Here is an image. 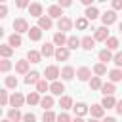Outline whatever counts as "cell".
Segmentation results:
<instances>
[{
  "instance_id": "50",
  "label": "cell",
  "mask_w": 122,
  "mask_h": 122,
  "mask_svg": "<svg viewBox=\"0 0 122 122\" xmlns=\"http://www.w3.org/2000/svg\"><path fill=\"white\" fill-rule=\"evenodd\" d=\"M6 13H8V8L2 4V6H0V17H6Z\"/></svg>"
},
{
  "instance_id": "38",
  "label": "cell",
  "mask_w": 122,
  "mask_h": 122,
  "mask_svg": "<svg viewBox=\"0 0 122 122\" xmlns=\"http://www.w3.org/2000/svg\"><path fill=\"white\" fill-rule=\"evenodd\" d=\"M4 84H6V88H17V78L15 76H6V80H4Z\"/></svg>"
},
{
  "instance_id": "9",
  "label": "cell",
  "mask_w": 122,
  "mask_h": 122,
  "mask_svg": "<svg viewBox=\"0 0 122 122\" xmlns=\"http://www.w3.org/2000/svg\"><path fill=\"white\" fill-rule=\"evenodd\" d=\"M71 27H72V21H71L69 17H61V19L57 21V29H59L61 32H65V30H71Z\"/></svg>"
},
{
  "instance_id": "2",
  "label": "cell",
  "mask_w": 122,
  "mask_h": 122,
  "mask_svg": "<svg viewBox=\"0 0 122 122\" xmlns=\"http://www.w3.org/2000/svg\"><path fill=\"white\" fill-rule=\"evenodd\" d=\"M101 21H103V27H109L116 21V11L114 10H107L103 15H101Z\"/></svg>"
},
{
  "instance_id": "37",
  "label": "cell",
  "mask_w": 122,
  "mask_h": 122,
  "mask_svg": "<svg viewBox=\"0 0 122 122\" xmlns=\"http://www.w3.org/2000/svg\"><path fill=\"white\" fill-rule=\"evenodd\" d=\"M57 120V116L51 112V111H44V114H42V122H55Z\"/></svg>"
},
{
  "instance_id": "24",
  "label": "cell",
  "mask_w": 122,
  "mask_h": 122,
  "mask_svg": "<svg viewBox=\"0 0 122 122\" xmlns=\"http://www.w3.org/2000/svg\"><path fill=\"white\" fill-rule=\"evenodd\" d=\"M59 107H61L63 111H67V109H72L74 105H72V99H71L69 95H63V97L59 99Z\"/></svg>"
},
{
  "instance_id": "15",
  "label": "cell",
  "mask_w": 122,
  "mask_h": 122,
  "mask_svg": "<svg viewBox=\"0 0 122 122\" xmlns=\"http://www.w3.org/2000/svg\"><path fill=\"white\" fill-rule=\"evenodd\" d=\"M29 38H30L32 42H38V40L42 38V29H40V27H30V30H29Z\"/></svg>"
},
{
  "instance_id": "19",
  "label": "cell",
  "mask_w": 122,
  "mask_h": 122,
  "mask_svg": "<svg viewBox=\"0 0 122 122\" xmlns=\"http://www.w3.org/2000/svg\"><path fill=\"white\" fill-rule=\"evenodd\" d=\"M90 112H92V116H93V118H97V120H99V118L103 116L105 109H103V107H101V103H99V105H92V107H90Z\"/></svg>"
},
{
  "instance_id": "52",
  "label": "cell",
  "mask_w": 122,
  "mask_h": 122,
  "mask_svg": "<svg viewBox=\"0 0 122 122\" xmlns=\"http://www.w3.org/2000/svg\"><path fill=\"white\" fill-rule=\"evenodd\" d=\"M103 122H116V118H112V116H107Z\"/></svg>"
},
{
  "instance_id": "12",
  "label": "cell",
  "mask_w": 122,
  "mask_h": 122,
  "mask_svg": "<svg viewBox=\"0 0 122 122\" xmlns=\"http://www.w3.org/2000/svg\"><path fill=\"white\" fill-rule=\"evenodd\" d=\"M67 40H69V38L65 36V32H55V34H53V44L59 46V48H65Z\"/></svg>"
},
{
  "instance_id": "28",
  "label": "cell",
  "mask_w": 122,
  "mask_h": 122,
  "mask_svg": "<svg viewBox=\"0 0 122 122\" xmlns=\"http://www.w3.org/2000/svg\"><path fill=\"white\" fill-rule=\"evenodd\" d=\"M111 59H114V57L111 55V50H107V48H105V50H101V51H99V61H101L103 65H105L107 61H111Z\"/></svg>"
},
{
  "instance_id": "5",
  "label": "cell",
  "mask_w": 122,
  "mask_h": 122,
  "mask_svg": "<svg viewBox=\"0 0 122 122\" xmlns=\"http://www.w3.org/2000/svg\"><path fill=\"white\" fill-rule=\"evenodd\" d=\"M93 38L99 40V42H107V40L111 38V36H109V29H107V27H99V29H95Z\"/></svg>"
},
{
  "instance_id": "6",
  "label": "cell",
  "mask_w": 122,
  "mask_h": 122,
  "mask_svg": "<svg viewBox=\"0 0 122 122\" xmlns=\"http://www.w3.org/2000/svg\"><path fill=\"white\" fill-rule=\"evenodd\" d=\"M48 17H51V19H53V17H57V19L65 17V15H63L61 6H59V4H57V6H50V8H48Z\"/></svg>"
},
{
  "instance_id": "25",
  "label": "cell",
  "mask_w": 122,
  "mask_h": 122,
  "mask_svg": "<svg viewBox=\"0 0 122 122\" xmlns=\"http://www.w3.org/2000/svg\"><path fill=\"white\" fill-rule=\"evenodd\" d=\"M101 107H103V109H112V107H116V99H114L112 95H107V97H103Z\"/></svg>"
},
{
  "instance_id": "48",
  "label": "cell",
  "mask_w": 122,
  "mask_h": 122,
  "mask_svg": "<svg viewBox=\"0 0 122 122\" xmlns=\"http://www.w3.org/2000/svg\"><path fill=\"white\" fill-rule=\"evenodd\" d=\"M59 6L61 8H69L71 6V0H59Z\"/></svg>"
},
{
  "instance_id": "20",
  "label": "cell",
  "mask_w": 122,
  "mask_h": 122,
  "mask_svg": "<svg viewBox=\"0 0 122 122\" xmlns=\"http://www.w3.org/2000/svg\"><path fill=\"white\" fill-rule=\"evenodd\" d=\"M8 118H10L11 122H19V120H23V114H21L19 109H10V111H8Z\"/></svg>"
},
{
  "instance_id": "32",
  "label": "cell",
  "mask_w": 122,
  "mask_h": 122,
  "mask_svg": "<svg viewBox=\"0 0 122 122\" xmlns=\"http://www.w3.org/2000/svg\"><path fill=\"white\" fill-rule=\"evenodd\" d=\"M72 109H74V112H76L78 116H84V114L88 112V105H86V103H76Z\"/></svg>"
},
{
  "instance_id": "3",
  "label": "cell",
  "mask_w": 122,
  "mask_h": 122,
  "mask_svg": "<svg viewBox=\"0 0 122 122\" xmlns=\"http://www.w3.org/2000/svg\"><path fill=\"white\" fill-rule=\"evenodd\" d=\"M44 74H46V80H51V82H57V76H59L61 72H59V69H57L55 65H50V67H46V71H44Z\"/></svg>"
},
{
  "instance_id": "14",
  "label": "cell",
  "mask_w": 122,
  "mask_h": 122,
  "mask_svg": "<svg viewBox=\"0 0 122 122\" xmlns=\"http://www.w3.org/2000/svg\"><path fill=\"white\" fill-rule=\"evenodd\" d=\"M50 92H51L53 95H61V97H63V92H65V86H63L61 82H51V84H50Z\"/></svg>"
},
{
  "instance_id": "8",
  "label": "cell",
  "mask_w": 122,
  "mask_h": 122,
  "mask_svg": "<svg viewBox=\"0 0 122 122\" xmlns=\"http://www.w3.org/2000/svg\"><path fill=\"white\" fill-rule=\"evenodd\" d=\"M29 13H30L32 17L40 19V17H42V4H38V2L30 4V6H29Z\"/></svg>"
},
{
  "instance_id": "7",
  "label": "cell",
  "mask_w": 122,
  "mask_h": 122,
  "mask_svg": "<svg viewBox=\"0 0 122 122\" xmlns=\"http://www.w3.org/2000/svg\"><path fill=\"white\" fill-rule=\"evenodd\" d=\"M76 76H78V80H80V82L92 80V78H90V76H92V71H90L88 67H80V69L76 71Z\"/></svg>"
},
{
  "instance_id": "53",
  "label": "cell",
  "mask_w": 122,
  "mask_h": 122,
  "mask_svg": "<svg viewBox=\"0 0 122 122\" xmlns=\"http://www.w3.org/2000/svg\"><path fill=\"white\" fill-rule=\"evenodd\" d=\"M72 122H84V120H82V116H76V118H72Z\"/></svg>"
},
{
  "instance_id": "42",
  "label": "cell",
  "mask_w": 122,
  "mask_h": 122,
  "mask_svg": "<svg viewBox=\"0 0 122 122\" xmlns=\"http://www.w3.org/2000/svg\"><path fill=\"white\" fill-rule=\"evenodd\" d=\"M10 69H11V61H10V59H2V61H0V71H2V72H8Z\"/></svg>"
},
{
  "instance_id": "51",
  "label": "cell",
  "mask_w": 122,
  "mask_h": 122,
  "mask_svg": "<svg viewBox=\"0 0 122 122\" xmlns=\"http://www.w3.org/2000/svg\"><path fill=\"white\" fill-rule=\"evenodd\" d=\"M114 109H116V112H118V114H122V99H120V101H116V107H114Z\"/></svg>"
},
{
  "instance_id": "13",
  "label": "cell",
  "mask_w": 122,
  "mask_h": 122,
  "mask_svg": "<svg viewBox=\"0 0 122 122\" xmlns=\"http://www.w3.org/2000/svg\"><path fill=\"white\" fill-rule=\"evenodd\" d=\"M38 82H40V72L38 71H30L25 76V84H38Z\"/></svg>"
},
{
  "instance_id": "1",
  "label": "cell",
  "mask_w": 122,
  "mask_h": 122,
  "mask_svg": "<svg viewBox=\"0 0 122 122\" xmlns=\"http://www.w3.org/2000/svg\"><path fill=\"white\" fill-rule=\"evenodd\" d=\"M13 30H15L17 34H21V32H29L30 29H29V23H27V19H23V17L15 19V21H13Z\"/></svg>"
},
{
  "instance_id": "10",
  "label": "cell",
  "mask_w": 122,
  "mask_h": 122,
  "mask_svg": "<svg viewBox=\"0 0 122 122\" xmlns=\"http://www.w3.org/2000/svg\"><path fill=\"white\" fill-rule=\"evenodd\" d=\"M69 55H71V53H69V48L65 46V48H57L53 57H55L57 61H67V59H69Z\"/></svg>"
},
{
  "instance_id": "26",
  "label": "cell",
  "mask_w": 122,
  "mask_h": 122,
  "mask_svg": "<svg viewBox=\"0 0 122 122\" xmlns=\"http://www.w3.org/2000/svg\"><path fill=\"white\" fill-rule=\"evenodd\" d=\"M93 46H95V38H92V36H84L82 38V48L84 50H93Z\"/></svg>"
},
{
  "instance_id": "33",
  "label": "cell",
  "mask_w": 122,
  "mask_h": 122,
  "mask_svg": "<svg viewBox=\"0 0 122 122\" xmlns=\"http://www.w3.org/2000/svg\"><path fill=\"white\" fill-rule=\"evenodd\" d=\"M97 17H99V11H97L95 6H92V8L86 10V19H92V21H93V19H97Z\"/></svg>"
},
{
  "instance_id": "44",
  "label": "cell",
  "mask_w": 122,
  "mask_h": 122,
  "mask_svg": "<svg viewBox=\"0 0 122 122\" xmlns=\"http://www.w3.org/2000/svg\"><path fill=\"white\" fill-rule=\"evenodd\" d=\"M57 122H72V120L67 112H61V114H57Z\"/></svg>"
},
{
  "instance_id": "11",
  "label": "cell",
  "mask_w": 122,
  "mask_h": 122,
  "mask_svg": "<svg viewBox=\"0 0 122 122\" xmlns=\"http://www.w3.org/2000/svg\"><path fill=\"white\" fill-rule=\"evenodd\" d=\"M15 72H19V74H29V61L19 59V61L15 63Z\"/></svg>"
},
{
  "instance_id": "40",
  "label": "cell",
  "mask_w": 122,
  "mask_h": 122,
  "mask_svg": "<svg viewBox=\"0 0 122 122\" xmlns=\"http://www.w3.org/2000/svg\"><path fill=\"white\" fill-rule=\"evenodd\" d=\"M93 72H95V74H97V76H103V74H105V72H107V67H105V65H103V63H97V65H95V67H93Z\"/></svg>"
},
{
  "instance_id": "39",
  "label": "cell",
  "mask_w": 122,
  "mask_h": 122,
  "mask_svg": "<svg viewBox=\"0 0 122 122\" xmlns=\"http://www.w3.org/2000/svg\"><path fill=\"white\" fill-rule=\"evenodd\" d=\"M74 25H76V29H80V30H84V29H88V19H86V17H78Z\"/></svg>"
},
{
  "instance_id": "35",
  "label": "cell",
  "mask_w": 122,
  "mask_h": 122,
  "mask_svg": "<svg viewBox=\"0 0 122 122\" xmlns=\"http://www.w3.org/2000/svg\"><path fill=\"white\" fill-rule=\"evenodd\" d=\"M101 86H103V82H101L99 76H93V78L90 80V88H92V90H101Z\"/></svg>"
},
{
  "instance_id": "16",
  "label": "cell",
  "mask_w": 122,
  "mask_h": 122,
  "mask_svg": "<svg viewBox=\"0 0 122 122\" xmlns=\"http://www.w3.org/2000/svg\"><path fill=\"white\" fill-rule=\"evenodd\" d=\"M51 25H53V23H51V17H44V15H42V17L38 19V27H40L42 30H50Z\"/></svg>"
},
{
  "instance_id": "45",
  "label": "cell",
  "mask_w": 122,
  "mask_h": 122,
  "mask_svg": "<svg viewBox=\"0 0 122 122\" xmlns=\"http://www.w3.org/2000/svg\"><path fill=\"white\" fill-rule=\"evenodd\" d=\"M23 122H36V116L32 112H27V114H23Z\"/></svg>"
},
{
  "instance_id": "46",
  "label": "cell",
  "mask_w": 122,
  "mask_h": 122,
  "mask_svg": "<svg viewBox=\"0 0 122 122\" xmlns=\"http://www.w3.org/2000/svg\"><path fill=\"white\" fill-rule=\"evenodd\" d=\"M112 61H114V65H116V67H122V51H120V53H116Z\"/></svg>"
},
{
  "instance_id": "4",
  "label": "cell",
  "mask_w": 122,
  "mask_h": 122,
  "mask_svg": "<svg viewBox=\"0 0 122 122\" xmlns=\"http://www.w3.org/2000/svg\"><path fill=\"white\" fill-rule=\"evenodd\" d=\"M25 101H27V97H25L23 93H19V92H13V95L10 97V103H11V107H15V109L23 107Z\"/></svg>"
},
{
  "instance_id": "54",
  "label": "cell",
  "mask_w": 122,
  "mask_h": 122,
  "mask_svg": "<svg viewBox=\"0 0 122 122\" xmlns=\"http://www.w3.org/2000/svg\"><path fill=\"white\" fill-rule=\"evenodd\" d=\"M88 122H99V120H97V118H92V120H88Z\"/></svg>"
},
{
  "instance_id": "29",
  "label": "cell",
  "mask_w": 122,
  "mask_h": 122,
  "mask_svg": "<svg viewBox=\"0 0 122 122\" xmlns=\"http://www.w3.org/2000/svg\"><path fill=\"white\" fill-rule=\"evenodd\" d=\"M61 78H63V80H72V78H74V69H72V67H65V69L61 71Z\"/></svg>"
},
{
  "instance_id": "21",
  "label": "cell",
  "mask_w": 122,
  "mask_h": 122,
  "mask_svg": "<svg viewBox=\"0 0 122 122\" xmlns=\"http://www.w3.org/2000/svg\"><path fill=\"white\" fill-rule=\"evenodd\" d=\"M11 53H13V48H11L10 44H2V46H0V55H2L4 59H10Z\"/></svg>"
},
{
  "instance_id": "17",
  "label": "cell",
  "mask_w": 122,
  "mask_h": 122,
  "mask_svg": "<svg viewBox=\"0 0 122 122\" xmlns=\"http://www.w3.org/2000/svg\"><path fill=\"white\" fill-rule=\"evenodd\" d=\"M8 44L11 46V48H19L21 44H23V40H21V34H17V32H13L10 38H8Z\"/></svg>"
},
{
  "instance_id": "27",
  "label": "cell",
  "mask_w": 122,
  "mask_h": 122,
  "mask_svg": "<svg viewBox=\"0 0 122 122\" xmlns=\"http://www.w3.org/2000/svg\"><path fill=\"white\" fill-rule=\"evenodd\" d=\"M78 46H82V40H78L76 36H69V40H67V48H69V50H76Z\"/></svg>"
},
{
  "instance_id": "47",
  "label": "cell",
  "mask_w": 122,
  "mask_h": 122,
  "mask_svg": "<svg viewBox=\"0 0 122 122\" xmlns=\"http://www.w3.org/2000/svg\"><path fill=\"white\" fill-rule=\"evenodd\" d=\"M112 8L114 10H122V0H112Z\"/></svg>"
},
{
  "instance_id": "34",
  "label": "cell",
  "mask_w": 122,
  "mask_h": 122,
  "mask_svg": "<svg viewBox=\"0 0 122 122\" xmlns=\"http://www.w3.org/2000/svg\"><path fill=\"white\" fill-rule=\"evenodd\" d=\"M109 78H111V82H118V80H122V71H120V69H112V71L109 72Z\"/></svg>"
},
{
  "instance_id": "30",
  "label": "cell",
  "mask_w": 122,
  "mask_h": 122,
  "mask_svg": "<svg viewBox=\"0 0 122 122\" xmlns=\"http://www.w3.org/2000/svg\"><path fill=\"white\" fill-rule=\"evenodd\" d=\"M114 90H116V88H114V84H112V82H107V84H103V86H101V92H103V95H105V97H107V95H112V93H114Z\"/></svg>"
},
{
  "instance_id": "55",
  "label": "cell",
  "mask_w": 122,
  "mask_h": 122,
  "mask_svg": "<svg viewBox=\"0 0 122 122\" xmlns=\"http://www.w3.org/2000/svg\"><path fill=\"white\" fill-rule=\"evenodd\" d=\"M118 30H120V32H122V23H120V25H118Z\"/></svg>"
},
{
  "instance_id": "56",
  "label": "cell",
  "mask_w": 122,
  "mask_h": 122,
  "mask_svg": "<svg viewBox=\"0 0 122 122\" xmlns=\"http://www.w3.org/2000/svg\"><path fill=\"white\" fill-rule=\"evenodd\" d=\"M2 122H11V120H10V118H6V120H2Z\"/></svg>"
},
{
  "instance_id": "36",
  "label": "cell",
  "mask_w": 122,
  "mask_h": 122,
  "mask_svg": "<svg viewBox=\"0 0 122 122\" xmlns=\"http://www.w3.org/2000/svg\"><path fill=\"white\" fill-rule=\"evenodd\" d=\"M48 90H50V84H48L46 80H40V82L36 84V92H38V93H46Z\"/></svg>"
},
{
  "instance_id": "23",
  "label": "cell",
  "mask_w": 122,
  "mask_h": 122,
  "mask_svg": "<svg viewBox=\"0 0 122 122\" xmlns=\"http://www.w3.org/2000/svg\"><path fill=\"white\" fill-rule=\"evenodd\" d=\"M40 101H42V99H40V93H38V92H30V93L27 95V103H29V105H40Z\"/></svg>"
},
{
  "instance_id": "43",
  "label": "cell",
  "mask_w": 122,
  "mask_h": 122,
  "mask_svg": "<svg viewBox=\"0 0 122 122\" xmlns=\"http://www.w3.org/2000/svg\"><path fill=\"white\" fill-rule=\"evenodd\" d=\"M8 101H10L8 92H6V90H0V103H2V105H8Z\"/></svg>"
},
{
  "instance_id": "31",
  "label": "cell",
  "mask_w": 122,
  "mask_h": 122,
  "mask_svg": "<svg viewBox=\"0 0 122 122\" xmlns=\"http://www.w3.org/2000/svg\"><path fill=\"white\" fill-rule=\"evenodd\" d=\"M40 53H42V55H46V57H50V55H55V50H53V46H51V44H48V42H46V44L42 46Z\"/></svg>"
},
{
  "instance_id": "41",
  "label": "cell",
  "mask_w": 122,
  "mask_h": 122,
  "mask_svg": "<svg viewBox=\"0 0 122 122\" xmlns=\"http://www.w3.org/2000/svg\"><path fill=\"white\" fill-rule=\"evenodd\" d=\"M105 44H107V50H116V48H118V40H116L114 36H111Z\"/></svg>"
},
{
  "instance_id": "49",
  "label": "cell",
  "mask_w": 122,
  "mask_h": 122,
  "mask_svg": "<svg viewBox=\"0 0 122 122\" xmlns=\"http://www.w3.org/2000/svg\"><path fill=\"white\" fill-rule=\"evenodd\" d=\"M27 6H30L27 0H19V2H17V8H27Z\"/></svg>"
},
{
  "instance_id": "18",
  "label": "cell",
  "mask_w": 122,
  "mask_h": 122,
  "mask_svg": "<svg viewBox=\"0 0 122 122\" xmlns=\"http://www.w3.org/2000/svg\"><path fill=\"white\" fill-rule=\"evenodd\" d=\"M40 107H42L44 111H51V107H53V97H51V95H44L42 101H40Z\"/></svg>"
},
{
  "instance_id": "22",
  "label": "cell",
  "mask_w": 122,
  "mask_h": 122,
  "mask_svg": "<svg viewBox=\"0 0 122 122\" xmlns=\"http://www.w3.org/2000/svg\"><path fill=\"white\" fill-rule=\"evenodd\" d=\"M27 59H29L30 63H40V61H42V53L36 51V50H30V51L27 53Z\"/></svg>"
}]
</instances>
